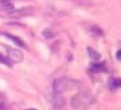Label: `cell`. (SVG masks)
<instances>
[{"instance_id":"1","label":"cell","mask_w":121,"mask_h":110,"mask_svg":"<svg viewBox=\"0 0 121 110\" xmlns=\"http://www.w3.org/2000/svg\"><path fill=\"white\" fill-rule=\"evenodd\" d=\"M78 84L79 83L76 80L70 79H58L54 81V93L56 94H59L64 91L72 89L77 87Z\"/></svg>"},{"instance_id":"2","label":"cell","mask_w":121,"mask_h":110,"mask_svg":"<svg viewBox=\"0 0 121 110\" xmlns=\"http://www.w3.org/2000/svg\"><path fill=\"white\" fill-rule=\"evenodd\" d=\"M23 54L20 51L13 48L8 49V60L9 62L12 61L14 63H19L23 60Z\"/></svg>"},{"instance_id":"3","label":"cell","mask_w":121,"mask_h":110,"mask_svg":"<svg viewBox=\"0 0 121 110\" xmlns=\"http://www.w3.org/2000/svg\"><path fill=\"white\" fill-rule=\"evenodd\" d=\"M4 36H5L6 37H8L9 40L12 41V42H13L15 45L18 46V47H25V44H24L23 41L21 40L19 37H16V36L12 35V34L7 33V32H5V33H4Z\"/></svg>"},{"instance_id":"4","label":"cell","mask_w":121,"mask_h":110,"mask_svg":"<svg viewBox=\"0 0 121 110\" xmlns=\"http://www.w3.org/2000/svg\"><path fill=\"white\" fill-rule=\"evenodd\" d=\"M91 70L93 72L105 71V66L102 63H93L91 65Z\"/></svg>"},{"instance_id":"5","label":"cell","mask_w":121,"mask_h":110,"mask_svg":"<svg viewBox=\"0 0 121 110\" xmlns=\"http://www.w3.org/2000/svg\"><path fill=\"white\" fill-rule=\"evenodd\" d=\"M0 8L3 9V10L8 11V12H12L14 11V7L13 6V4H11L9 1H2L1 4H0Z\"/></svg>"},{"instance_id":"6","label":"cell","mask_w":121,"mask_h":110,"mask_svg":"<svg viewBox=\"0 0 121 110\" xmlns=\"http://www.w3.org/2000/svg\"><path fill=\"white\" fill-rule=\"evenodd\" d=\"M87 51H88V54H89L90 57L94 60H98L101 57L100 54H99V52H97L96 51L93 50V49L91 48V47H88Z\"/></svg>"},{"instance_id":"7","label":"cell","mask_w":121,"mask_h":110,"mask_svg":"<svg viewBox=\"0 0 121 110\" xmlns=\"http://www.w3.org/2000/svg\"><path fill=\"white\" fill-rule=\"evenodd\" d=\"M121 81L119 79H113L109 82V87L111 89H116L120 87Z\"/></svg>"},{"instance_id":"8","label":"cell","mask_w":121,"mask_h":110,"mask_svg":"<svg viewBox=\"0 0 121 110\" xmlns=\"http://www.w3.org/2000/svg\"><path fill=\"white\" fill-rule=\"evenodd\" d=\"M42 35L44 36V37L47 39H52L56 37V33L54 32H52L50 29H46L42 32Z\"/></svg>"},{"instance_id":"9","label":"cell","mask_w":121,"mask_h":110,"mask_svg":"<svg viewBox=\"0 0 121 110\" xmlns=\"http://www.w3.org/2000/svg\"><path fill=\"white\" fill-rule=\"evenodd\" d=\"M0 63L4 64V65H7V66H11V64L9 62V60L7 58H5L2 54H0Z\"/></svg>"},{"instance_id":"10","label":"cell","mask_w":121,"mask_h":110,"mask_svg":"<svg viewBox=\"0 0 121 110\" xmlns=\"http://www.w3.org/2000/svg\"><path fill=\"white\" fill-rule=\"evenodd\" d=\"M92 32L94 34H97V35H102V31L98 27H94L92 28Z\"/></svg>"},{"instance_id":"11","label":"cell","mask_w":121,"mask_h":110,"mask_svg":"<svg viewBox=\"0 0 121 110\" xmlns=\"http://www.w3.org/2000/svg\"><path fill=\"white\" fill-rule=\"evenodd\" d=\"M120 55H121V51L119 50L116 52V58H117L118 60H120Z\"/></svg>"},{"instance_id":"12","label":"cell","mask_w":121,"mask_h":110,"mask_svg":"<svg viewBox=\"0 0 121 110\" xmlns=\"http://www.w3.org/2000/svg\"><path fill=\"white\" fill-rule=\"evenodd\" d=\"M27 110H37V109H35V108H29V109H27Z\"/></svg>"}]
</instances>
